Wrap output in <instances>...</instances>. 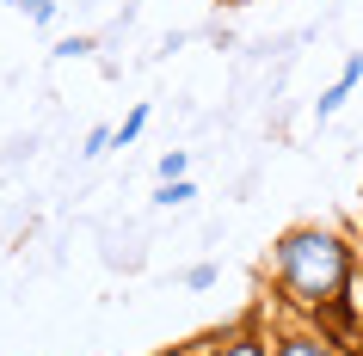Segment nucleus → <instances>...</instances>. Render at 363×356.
<instances>
[{
  "label": "nucleus",
  "mask_w": 363,
  "mask_h": 356,
  "mask_svg": "<svg viewBox=\"0 0 363 356\" xmlns=\"http://www.w3.org/2000/svg\"><path fill=\"white\" fill-rule=\"evenodd\" d=\"M271 270H277V289H284L296 307H333V301H351V277H357V258L351 246L333 234V227H289L277 252H271Z\"/></svg>",
  "instance_id": "nucleus-1"
},
{
  "label": "nucleus",
  "mask_w": 363,
  "mask_h": 356,
  "mask_svg": "<svg viewBox=\"0 0 363 356\" xmlns=\"http://www.w3.org/2000/svg\"><path fill=\"white\" fill-rule=\"evenodd\" d=\"M357 80H363V56H351V62L339 68V80H333V86H326L320 98H314V111H320V117H333V111L345 105V98H351V86H357Z\"/></svg>",
  "instance_id": "nucleus-2"
},
{
  "label": "nucleus",
  "mask_w": 363,
  "mask_h": 356,
  "mask_svg": "<svg viewBox=\"0 0 363 356\" xmlns=\"http://www.w3.org/2000/svg\"><path fill=\"white\" fill-rule=\"evenodd\" d=\"M271 356H339V350L320 332H284V338H271Z\"/></svg>",
  "instance_id": "nucleus-3"
},
{
  "label": "nucleus",
  "mask_w": 363,
  "mask_h": 356,
  "mask_svg": "<svg viewBox=\"0 0 363 356\" xmlns=\"http://www.w3.org/2000/svg\"><path fill=\"white\" fill-rule=\"evenodd\" d=\"M210 356H271V338H259V332H234V338H222Z\"/></svg>",
  "instance_id": "nucleus-4"
},
{
  "label": "nucleus",
  "mask_w": 363,
  "mask_h": 356,
  "mask_svg": "<svg viewBox=\"0 0 363 356\" xmlns=\"http://www.w3.org/2000/svg\"><path fill=\"white\" fill-rule=\"evenodd\" d=\"M197 190H191V178H160V190H154V203L160 209H179V203H191Z\"/></svg>",
  "instance_id": "nucleus-5"
},
{
  "label": "nucleus",
  "mask_w": 363,
  "mask_h": 356,
  "mask_svg": "<svg viewBox=\"0 0 363 356\" xmlns=\"http://www.w3.org/2000/svg\"><path fill=\"white\" fill-rule=\"evenodd\" d=\"M13 6H19L31 25H50V19H56V0H13Z\"/></svg>",
  "instance_id": "nucleus-6"
},
{
  "label": "nucleus",
  "mask_w": 363,
  "mask_h": 356,
  "mask_svg": "<svg viewBox=\"0 0 363 356\" xmlns=\"http://www.w3.org/2000/svg\"><path fill=\"white\" fill-rule=\"evenodd\" d=\"M142 130H148V105H135V111L123 117V130H117V148H123V142H135Z\"/></svg>",
  "instance_id": "nucleus-7"
},
{
  "label": "nucleus",
  "mask_w": 363,
  "mask_h": 356,
  "mask_svg": "<svg viewBox=\"0 0 363 356\" xmlns=\"http://www.w3.org/2000/svg\"><path fill=\"white\" fill-rule=\"evenodd\" d=\"M185 172H191V154H160V178H185Z\"/></svg>",
  "instance_id": "nucleus-8"
},
{
  "label": "nucleus",
  "mask_w": 363,
  "mask_h": 356,
  "mask_svg": "<svg viewBox=\"0 0 363 356\" xmlns=\"http://www.w3.org/2000/svg\"><path fill=\"white\" fill-rule=\"evenodd\" d=\"M86 50H93V38H62V43H56L62 62H68V56H86Z\"/></svg>",
  "instance_id": "nucleus-9"
},
{
  "label": "nucleus",
  "mask_w": 363,
  "mask_h": 356,
  "mask_svg": "<svg viewBox=\"0 0 363 356\" xmlns=\"http://www.w3.org/2000/svg\"><path fill=\"white\" fill-rule=\"evenodd\" d=\"M185 282H191V289H210V282H216V264H197V270H191Z\"/></svg>",
  "instance_id": "nucleus-10"
}]
</instances>
